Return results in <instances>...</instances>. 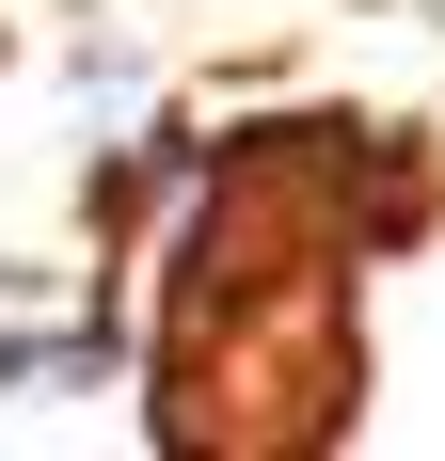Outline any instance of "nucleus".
<instances>
[{"label": "nucleus", "mask_w": 445, "mask_h": 461, "mask_svg": "<svg viewBox=\"0 0 445 461\" xmlns=\"http://www.w3.org/2000/svg\"><path fill=\"white\" fill-rule=\"evenodd\" d=\"M445 223L398 112H239L191 143V207L143 271L128 398L176 461H303L366 429V286Z\"/></svg>", "instance_id": "nucleus-1"}]
</instances>
